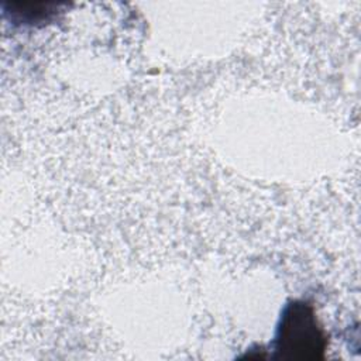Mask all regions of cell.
Instances as JSON below:
<instances>
[{"instance_id":"6da1fadb","label":"cell","mask_w":361,"mask_h":361,"mask_svg":"<svg viewBox=\"0 0 361 361\" xmlns=\"http://www.w3.org/2000/svg\"><path fill=\"white\" fill-rule=\"evenodd\" d=\"M327 340L317 323L313 307L300 300L286 305L275 341V350L282 358L313 360L323 357Z\"/></svg>"}]
</instances>
